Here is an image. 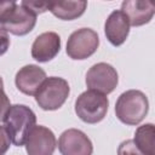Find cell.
I'll list each match as a JSON object with an SVG mask.
<instances>
[{"label":"cell","mask_w":155,"mask_h":155,"mask_svg":"<svg viewBox=\"0 0 155 155\" xmlns=\"http://www.w3.org/2000/svg\"><path fill=\"white\" fill-rule=\"evenodd\" d=\"M108 107L109 101L105 94L88 90L78 97L75 102V113L84 122L97 124L105 117Z\"/></svg>","instance_id":"3957f363"},{"label":"cell","mask_w":155,"mask_h":155,"mask_svg":"<svg viewBox=\"0 0 155 155\" xmlns=\"http://www.w3.org/2000/svg\"><path fill=\"white\" fill-rule=\"evenodd\" d=\"M70 87L67 80L57 76L46 78L35 93V101L42 110H56L67 101Z\"/></svg>","instance_id":"277c9868"},{"label":"cell","mask_w":155,"mask_h":155,"mask_svg":"<svg viewBox=\"0 0 155 155\" xmlns=\"http://www.w3.org/2000/svg\"><path fill=\"white\" fill-rule=\"evenodd\" d=\"M11 104H10V99L6 96V93L4 92L2 88H0V122L4 121L8 109H10Z\"/></svg>","instance_id":"d6986e66"},{"label":"cell","mask_w":155,"mask_h":155,"mask_svg":"<svg viewBox=\"0 0 155 155\" xmlns=\"http://www.w3.org/2000/svg\"><path fill=\"white\" fill-rule=\"evenodd\" d=\"M4 121L11 142L16 147H22L25 144L29 132L36 124V116L29 107L15 104L10 107Z\"/></svg>","instance_id":"6da1fadb"},{"label":"cell","mask_w":155,"mask_h":155,"mask_svg":"<svg viewBox=\"0 0 155 155\" xmlns=\"http://www.w3.org/2000/svg\"><path fill=\"white\" fill-rule=\"evenodd\" d=\"M148 110V98L138 90H128L121 93L115 104L116 117L126 125H138L144 120Z\"/></svg>","instance_id":"7a4b0ae2"},{"label":"cell","mask_w":155,"mask_h":155,"mask_svg":"<svg viewBox=\"0 0 155 155\" xmlns=\"http://www.w3.org/2000/svg\"><path fill=\"white\" fill-rule=\"evenodd\" d=\"M10 46V36L8 33L0 27V56H2Z\"/></svg>","instance_id":"ffe728a7"},{"label":"cell","mask_w":155,"mask_h":155,"mask_svg":"<svg viewBox=\"0 0 155 155\" xmlns=\"http://www.w3.org/2000/svg\"><path fill=\"white\" fill-rule=\"evenodd\" d=\"M22 5L30 8L36 16L45 11H48V1H22Z\"/></svg>","instance_id":"e0dca14e"},{"label":"cell","mask_w":155,"mask_h":155,"mask_svg":"<svg viewBox=\"0 0 155 155\" xmlns=\"http://www.w3.org/2000/svg\"><path fill=\"white\" fill-rule=\"evenodd\" d=\"M119 82L117 71L108 63H97L92 65L86 73V85L90 90L97 91L102 94L113 92Z\"/></svg>","instance_id":"52a82bcc"},{"label":"cell","mask_w":155,"mask_h":155,"mask_svg":"<svg viewBox=\"0 0 155 155\" xmlns=\"http://www.w3.org/2000/svg\"><path fill=\"white\" fill-rule=\"evenodd\" d=\"M0 24L7 33L22 36L34 29L36 24V15L27 6L15 2L2 17Z\"/></svg>","instance_id":"5b68a950"},{"label":"cell","mask_w":155,"mask_h":155,"mask_svg":"<svg viewBox=\"0 0 155 155\" xmlns=\"http://www.w3.org/2000/svg\"><path fill=\"white\" fill-rule=\"evenodd\" d=\"M99 46L98 34L90 28H81L70 34L67 42V54L71 59H86Z\"/></svg>","instance_id":"8992f818"},{"label":"cell","mask_w":155,"mask_h":155,"mask_svg":"<svg viewBox=\"0 0 155 155\" xmlns=\"http://www.w3.org/2000/svg\"><path fill=\"white\" fill-rule=\"evenodd\" d=\"M155 127L153 124L139 126L134 133V144L144 155H155Z\"/></svg>","instance_id":"9a60e30c"},{"label":"cell","mask_w":155,"mask_h":155,"mask_svg":"<svg viewBox=\"0 0 155 155\" xmlns=\"http://www.w3.org/2000/svg\"><path fill=\"white\" fill-rule=\"evenodd\" d=\"M2 87H4V82H2V79L0 76V88H2Z\"/></svg>","instance_id":"7402d4cb"},{"label":"cell","mask_w":155,"mask_h":155,"mask_svg":"<svg viewBox=\"0 0 155 155\" xmlns=\"http://www.w3.org/2000/svg\"><path fill=\"white\" fill-rule=\"evenodd\" d=\"M104 33L108 41L113 46L122 45L130 33V23L121 10L113 11L105 21Z\"/></svg>","instance_id":"7c38bea8"},{"label":"cell","mask_w":155,"mask_h":155,"mask_svg":"<svg viewBox=\"0 0 155 155\" xmlns=\"http://www.w3.org/2000/svg\"><path fill=\"white\" fill-rule=\"evenodd\" d=\"M13 1H5V2H0V22L2 19V17L5 16V13L13 6Z\"/></svg>","instance_id":"44dd1931"},{"label":"cell","mask_w":155,"mask_h":155,"mask_svg":"<svg viewBox=\"0 0 155 155\" xmlns=\"http://www.w3.org/2000/svg\"><path fill=\"white\" fill-rule=\"evenodd\" d=\"M61 50V38L54 31H45L36 36L31 45V57L40 62L46 63L53 59Z\"/></svg>","instance_id":"30bf717a"},{"label":"cell","mask_w":155,"mask_h":155,"mask_svg":"<svg viewBox=\"0 0 155 155\" xmlns=\"http://www.w3.org/2000/svg\"><path fill=\"white\" fill-rule=\"evenodd\" d=\"M58 149L62 155H92L93 145L82 131L69 128L61 134Z\"/></svg>","instance_id":"ba28073f"},{"label":"cell","mask_w":155,"mask_h":155,"mask_svg":"<svg viewBox=\"0 0 155 155\" xmlns=\"http://www.w3.org/2000/svg\"><path fill=\"white\" fill-rule=\"evenodd\" d=\"M117 155H144V154L140 153V150L136 147L132 139H127L119 145Z\"/></svg>","instance_id":"2e32d148"},{"label":"cell","mask_w":155,"mask_h":155,"mask_svg":"<svg viewBox=\"0 0 155 155\" xmlns=\"http://www.w3.org/2000/svg\"><path fill=\"white\" fill-rule=\"evenodd\" d=\"M46 79V73L39 65L28 64L21 68L15 78V82L17 88L27 94V96H35L39 87Z\"/></svg>","instance_id":"8fae6325"},{"label":"cell","mask_w":155,"mask_h":155,"mask_svg":"<svg viewBox=\"0 0 155 155\" xmlns=\"http://www.w3.org/2000/svg\"><path fill=\"white\" fill-rule=\"evenodd\" d=\"M28 155H52L56 149L54 133L45 126H34L25 140Z\"/></svg>","instance_id":"9c48e42d"},{"label":"cell","mask_w":155,"mask_h":155,"mask_svg":"<svg viewBox=\"0 0 155 155\" xmlns=\"http://www.w3.org/2000/svg\"><path fill=\"white\" fill-rule=\"evenodd\" d=\"M121 11L128 19L130 25L139 27L151 21L155 6L151 1L142 0H125L121 4Z\"/></svg>","instance_id":"4fadbf2b"},{"label":"cell","mask_w":155,"mask_h":155,"mask_svg":"<svg viewBox=\"0 0 155 155\" xmlns=\"http://www.w3.org/2000/svg\"><path fill=\"white\" fill-rule=\"evenodd\" d=\"M11 139L8 137V133L5 128V126H0V155H5L6 151L10 148Z\"/></svg>","instance_id":"ac0fdd59"},{"label":"cell","mask_w":155,"mask_h":155,"mask_svg":"<svg viewBox=\"0 0 155 155\" xmlns=\"http://www.w3.org/2000/svg\"><path fill=\"white\" fill-rule=\"evenodd\" d=\"M87 7V1H48V11L59 19L73 21L80 17Z\"/></svg>","instance_id":"5bb4252c"}]
</instances>
